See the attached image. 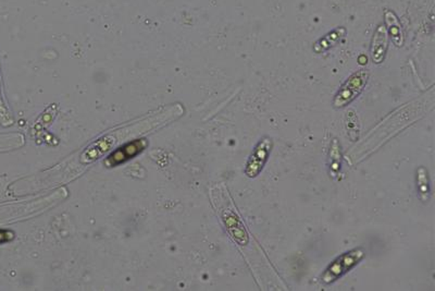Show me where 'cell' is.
<instances>
[{"mask_svg":"<svg viewBox=\"0 0 435 291\" xmlns=\"http://www.w3.org/2000/svg\"><path fill=\"white\" fill-rule=\"evenodd\" d=\"M364 256H365V251L361 248L354 249L339 256L335 261L327 266V269L321 276L322 283L331 284L333 281H337L350 269H354L361 261Z\"/></svg>","mask_w":435,"mask_h":291,"instance_id":"obj_4","label":"cell"},{"mask_svg":"<svg viewBox=\"0 0 435 291\" xmlns=\"http://www.w3.org/2000/svg\"><path fill=\"white\" fill-rule=\"evenodd\" d=\"M272 147H273V142L270 138H262L260 140L247 160L246 168H245L247 177L255 178L259 175L264 169V165L269 160Z\"/></svg>","mask_w":435,"mask_h":291,"instance_id":"obj_5","label":"cell"},{"mask_svg":"<svg viewBox=\"0 0 435 291\" xmlns=\"http://www.w3.org/2000/svg\"><path fill=\"white\" fill-rule=\"evenodd\" d=\"M370 78L368 69H360L348 76V80L342 84L340 90L335 94L332 105L334 108H343L355 101L367 85Z\"/></svg>","mask_w":435,"mask_h":291,"instance_id":"obj_3","label":"cell"},{"mask_svg":"<svg viewBox=\"0 0 435 291\" xmlns=\"http://www.w3.org/2000/svg\"><path fill=\"white\" fill-rule=\"evenodd\" d=\"M15 238V233L11 231H5V229H0V244L1 243L9 242Z\"/></svg>","mask_w":435,"mask_h":291,"instance_id":"obj_12","label":"cell"},{"mask_svg":"<svg viewBox=\"0 0 435 291\" xmlns=\"http://www.w3.org/2000/svg\"><path fill=\"white\" fill-rule=\"evenodd\" d=\"M184 114L182 105L176 104L172 106L160 109L154 115L136 122V124H128L126 127L120 128L118 131H112L109 135H103L101 139L97 140L91 147L85 149L82 154L78 157L76 163L66 162L59 165L58 172L51 169L48 172L49 176L44 177L40 181V187L49 183H60L62 180L72 179L78 175L80 170L86 166L99 160V157L105 154L107 151L112 149L116 144L123 142L124 140L132 139L137 135H144L151 130L158 129L168 122H173Z\"/></svg>","mask_w":435,"mask_h":291,"instance_id":"obj_1","label":"cell"},{"mask_svg":"<svg viewBox=\"0 0 435 291\" xmlns=\"http://www.w3.org/2000/svg\"><path fill=\"white\" fill-rule=\"evenodd\" d=\"M389 33L384 24H380L375 28L370 46V56L373 63L377 65L382 64L386 56L389 47Z\"/></svg>","mask_w":435,"mask_h":291,"instance_id":"obj_6","label":"cell"},{"mask_svg":"<svg viewBox=\"0 0 435 291\" xmlns=\"http://www.w3.org/2000/svg\"><path fill=\"white\" fill-rule=\"evenodd\" d=\"M330 172L333 177L339 174L342 165V152H341V144L337 139H334L331 143L329 153Z\"/></svg>","mask_w":435,"mask_h":291,"instance_id":"obj_11","label":"cell"},{"mask_svg":"<svg viewBox=\"0 0 435 291\" xmlns=\"http://www.w3.org/2000/svg\"><path fill=\"white\" fill-rule=\"evenodd\" d=\"M145 141H146V140L134 141V142L126 145L124 149H118L117 152H114V154L107 158L105 164H106L108 167H114V166H117V165L121 164V163L126 162V160H130L131 157H133L134 155L139 154V152H142V151L146 147V142H145Z\"/></svg>","mask_w":435,"mask_h":291,"instance_id":"obj_7","label":"cell"},{"mask_svg":"<svg viewBox=\"0 0 435 291\" xmlns=\"http://www.w3.org/2000/svg\"><path fill=\"white\" fill-rule=\"evenodd\" d=\"M417 192L423 202H427L430 199V178L428 170L423 166L417 169Z\"/></svg>","mask_w":435,"mask_h":291,"instance_id":"obj_9","label":"cell"},{"mask_svg":"<svg viewBox=\"0 0 435 291\" xmlns=\"http://www.w3.org/2000/svg\"><path fill=\"white\" fill-rule=\"evenodd\" d=\"M384 26L388 31L389 38H392L393 43L395 44L398 47H402L405 42L402 26L396 13L390 9L384 11Z\"/></svg>","mask_w":435,"mask_h":291,"instance_id":"obj_8","label":"cell"},{"mask_svg":"<svg viewBox=\"0 0 435 291\" xmlns=\"http://www.w3.org/2000/svg\"><path fill=\"white\" fill-rule=\"evenodd\" d=\"M210 198L230 237L239 246H246L249 242L246 226L237 213L227 188L222 185H214L210 190Z\"/></svg>","mask_w":435,"mask_h":291,"instance_id":"obj_2","label":"cell"},{"mask_svg":"<svg viewBox=\"0 0 435 291\" xmlns=\"http://www.w3.org/2000/svg\"><path fill=\"white\" fill-rule=\"evenodd\" d=\"M344 126L348 139L352 140V142L357 141L359 137L360 124L357 113L354 109H348L345 114Z\"/></svg>","mask_w":435,"mask_h":291,"instance_id":"obj_10","label":"cell"}]
</instances>
